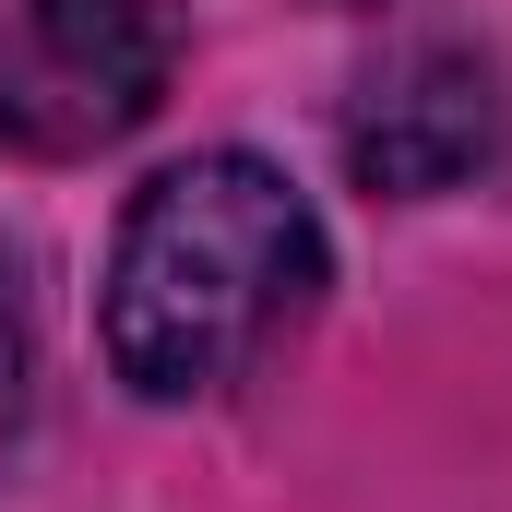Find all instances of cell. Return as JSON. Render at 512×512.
Here are the masks:
<instances>
[{"mask_svg": "<svg viewBox=\"0 0 512 512\" xmlns=\"http://www.w3.org/2000/svg\"><path fill=\"white\" fill-rule=\"evenodd\" d=\"M322 286H334L322 215L286 191V167L215 143L131 191L120 239H108L96 334L143 405H191V393H227Z\"/></svg>", "mask_w": 512, "mask_h": 512, "instance_id": "cell-1", "label": "cell"}, {"mask_svg": "<svg viewBox=\"0 0 512 512\" xmlns=\"http://www.w3.org/2000/svg\"><path fill=\"white\" fill-rule=\"evenodd\" d=\"M179 24L155 0H0V143L36 167L108 155L167 108Z\"/></svg>", "mask_w": 512, "mask_h": 512, "instance_id": "cell-2", "label": "cell"}, {"mask_svg": "<svg viewBox=\"0 0 512 512\" xmlns=\"http://www.w3.org/2000/svg\"><path fill=\"white\" fill-rule=\"evenodd\" d=\"M489 155H501V72L477 48H405L346 96V167L393 203L453 191Z\"/></svg>", "mask_w": 512, "mask_h": 512, "instance_id": "cell-3", "label": "cell"}, {"mask_svg": "<svg viewBox=\"0 0 512 512\" xmlns=\"http://www.w3.org/2000/svg\"><path fill=\"white\" fill-rule=\"evenodd\" d=\"M36 429V322H24V262L0 251V477Z\"/></svg>", "mask_w": 512, "mask_h": 512, "instance_id": "cell-4", "label": "cell"}]
</instances>
